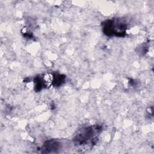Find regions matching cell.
Masks as SVG:
<instances>
[{"mask_svg":"<svg viewBox=\"0 0 154 154\" xmlns=\"http://www.w3.org/2000/svg\"><path fill=\"white\" fill-rule=\"evenodd\" d=\"M107 22L108 23L105 24L104 28L106 30L105 32L106 34L122 35V34L125 32L126 25L122 22L114 20H109Z\"/></svg>","mask_w":154,"mask_h":154,"instance_id":"6da1fadb","label":"cell"},{"mask_svg":"<svg viewBox=\"0 0 154 154\" xmlns=\"http://www.w3.org/2000/svg\"><path fill=\"white\" fill-rule=\"evenodd\" d=\"M97 129H93L92 127H88L82 130V131L77 135L76 139L81 143H87L91 138L92 139L94 135V131Z\"/></svg>","mask_w":154,"mask_h":154,"instance_id":"7a4b0ae2","label":"cell"}]
</instances>
